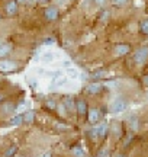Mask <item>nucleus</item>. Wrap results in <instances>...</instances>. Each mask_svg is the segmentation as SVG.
<instances>
[{
	"instance_id": "423d86ee",
	"label": "nucleus",
	"mask_w": 148,
	"mask_h": 157,
	"mask_svg": "<svg viewBox=\"0 0 148 157\" xmlns=\"http://www.w3.org/2000/svg\"><path fill=\"white\" fill-rule=\"evenodd\" d=\"M100 89H102V84H99V83H90L86 86V92L89 95H96V93L100 92Z\"/></svg>"
},
{
	"instance_id": "f3484780",
	"label": "nucleus",
	"mask_w": 148,
	"mask_h": 157,
	"mask_svg": "<svg viewBox=\"0 0 148 157\" xmlns=\"http://www.w3.org/2000/svg\"><path fill=\"white\" fill-rule=\"evenodd\" d=\"M139 29H141V32H142V34L148 35V19L141 21V23H139Z\"/></svg>"
},
{
	"instance_id": "4be33fe9",
	"label": "nucleus",
	"mask_w": 148,
	"mask_h": 157,
	"mask_svg": "<svg viewBox=\"0 0 148 157\" xmlns=\"http://www.w3.org/2000/svg\"><path fill=\"white\" fill-rule=\"evenodd\" d=\"M57 108H58V111H60V113H61V115H67V108H65V105H64V103H60Z\"/></svg>"
},
{
	"instance_id": "b1692460",
	"label": "nucleus",
	"mask_w": 148,
	"mask_h": 157,
	"mask_svg": "<svg viewBox=\"0 0 148 157\" xmlns=\"http://www.w3.org/2000/svg\"><path fill=\"white\" fill-rule=\"evenodd\" d=\"M108 154H109V150H108V148H102L100 151L97 153V157H106Z\"/></svg>"
},
{
	"instance_id": "f257e3e1",
	"label": "nucleus",
	"mask_w": 148,
	"mask_h": 157,
	"mask_svg": "<svg viewBox=\"0 0 148 157\" xmlns=\"http://www.w3.org/2000/svg\"><path fill=\"white\" fill-rule=\"evenodd\" d=\"M148 58V47H141L138 48L135 52H134V63L138 64V66H144V63L147 61Z\"/></svg>"
},
{
	"instance_id": "ddd939ff",
	"label": "nucleus",
	"mask_w": 148,
	"mask_h": 157,
	"mask_svg": "<svg viewBox=\"0 0 148 157\" xmlns=\"http://www.w3.org/2000/svg\"><path fill=\"white\" fill-rule=\"evenodd\" d=\"M22 122H23V115H22V113H16V115H15V117L9 121V124H10V125H20Z\"/></svg>"
},
{
	"instance_id": "2eb2a0df",
	"label": "nucleus",
	"mask_w": 148,
	"mask_h": 157,
	"mask_svg": "<svg viewBox=\"0 0 148 157\" xmlns=\"http://www.w3.org/2000/svg\"><path fill=\"white\" fill-rule=\"evenodd\" d=\"M71 153H73L74 157H86V153L81 147H73V148H71Z\"/></svg>"
},
{
	"instance_id": "1a4fd4ad",
	"label": "nucleus",
	"mask_w": 148,
	"mask_h": 157,
	"mask_svg": "<svg viewBox=\"0 0 148 157\" xmlns=\"http://www.w3.org/2000/svg\"><path fill=\"white\" fill-rule=\"evenodd\" d=\"M128 121H129V125H131L132 131H138L139 129V119H138L137 115H131V117L128 118Z\"/></svg>"
},
{
	"instance_id": "a878e982",
	"label": "nucleus",
	"mask_w": 148,
	"mask_h": 157,
	"mask_svg": "<svg viewBox=\"0 0 148 157\" xmlns=\"http://www.w3.org/2000/svg\"><path fill=\"white\" fill-rule=\"evenodd\" d=\"M108 16H109V12L108 10H103L102 15H100V21H103V22H105V21L108 19Z\"/></svg>"
},
{
	"instance_id": "72a5a7b5",
	"label": "nucleus",
	"mask_w": 148,
	"mask_h": 157,
	"mask_svg": "<svg viewBox=\"0 0 148 157\" xmlns=\"http://www.w3.org/2000/svg\"><path fill=\"white\" fill-rule=\"evenodd\" d=\"M42 157H51V153H46V154H44Z\"/></svg>"
},
{
	"instance_id": "5701e85b",
	"label": "nucleus",
	"mask_w": 148,
	"mask_h": 157,
	"mask_svg": "<svg viewBox=\"0 0 148 157\" xmlns=\"http://www.w3.org/2000/svg\"><path fill=\"white\" fill-rule=\"evenodd\" d=\"M25 106H26V101H22L16 108H15V111H16V112H20V111H22Z\"/></svg>"
},
{
	"instance_id": "c756f323",
	"label": "nucleus",
	"mask_w": 148,
	"mask_h": 157,
	"mask_svg": "<svg viewBox=\"0 0 148 157\" xmlns=\"http://www.w3.org/2000/svg\"><path fill=\"white\" fill-rule=\"evenodd\" d=\"M113 131H115V135L119 137V127H118V124H113Z\"/></svg>"
},
{
	"instance_id": "f03ea898",
	"label": "nucleus",
	"mask_w": 148,
	"mask_h": 157,
	"mask_svg": "<svg viewBox=\"0 0 148 157\" xmlns=\"http://www.w3.org/2000/svg\"><path fill=\"white\" fill-rule=\"evenodd\" d=\"M128 108V102L125 99H116V101L110 105V112L112 113H122L126 111Z\"/></svg>"
},
{
	"instance_id": "c85d7f7f",
	"label": "nucleus",
	"mask_w": 148,
	"mask_h": 157,
	"mask_svg": "<svg viewBox=\"0 0 148 157\" xmlns=\"http://www.w3.org/2000/svg\"><path fill=\"white\" fill-rule=\"evenodd\" d=\"M54 42H55V39L54 38H46L45 41H44V45H52Z\"/></svg>"
},
{
	"instance_id": "20e7f679",
	"label": "nucleus",
	"mask_w": 148,
	"mask_h": 157,
	"mask_svg": "<svg viewBox=\"0 0 148 157\" xmlns=\"http://www.w3.org/2000/svg\"><path fill=\"white\" fill-rule=\"evenodd\" d=\"M58 17V9L57 7H54V6H51V7H48L45 10V19L46 21H55Z\"/></svg>"
},
{
	"instance_id": "bb28decb",
	"label": "nucleus",
	"mask_w": 148,
	"mask_h": 157,
	"mask_svg": "<svg viewBox=\"0 0 148 157\" xmlns=\"http://www.w3.org/2000/svg\"><path fill=\"white\" fill-rule=\"evenodd\" d=\"M3 109H5V112H12L15 108H13V105H10V103H6V106L3 108Z\"/></svg>"
},
{
	"instance_id": "f8f14e48",
	"label": "nucleus",
	"mask_w": 148,
	"mask_h": 157,
	"mask_svg": "<svg viewBox=\"0 0 148 157\" xmlns=\"http://www.w3.org/2000/svg\"><path fill=\"white\" fill-rule=\"evenodd\" d=\"M12 51V45L10 44H0V57H5L7 56L9 52Z\"/></svg>"
},
{
	"instance_id": "cd10ccee",
	"label": "nucleus",
	"mask_w": 148,
	"mask_h": 157,
	"mask_svg": "<svg viewBox=\"0 0 148 157\" xmlns=\"http://www.w3.org/2000/svg\"><path fill=\"white\" fill-rule=\"evenodd\" d=\"M112 2H113L116 6H124L126 2H128V0H112Z\"/></svg>"
},
{
	"instance_id": "f704fd0d",
	"label": "nucleus",
	"mask_w": 148,
	"mask_h": 157,
	"mask_svg": "<svg viewBox=\"0 0 148 157\" xmlns=\"http://www.w3.org/2000/svg\"><path fill=\"white\" fill-rule=\"evenodd\" d=\"M3 99H5V98H3V95H0V102L3 101Z\"/></svg>"
},
{
	"instance_id": "2f4dec72",
	"label": "nucleus",
	"mask_w": 148,
	"mask_h": 157,
	"mask_svg": "<svg viewBox=\"0 0 148 157\" xmlns=\"http://www.w3.org/2000/svg\"><path fill=\"white\" fill-rule=\"evenodd\" d=\"M70 64H71V63H70V61H64V66H65V67H67V68L70 67Z\"/></svg>"
},
{
	"instance_id": "e433bc0d",
	"label": "nucleus",
	"mask_w": 148,
	"mask_h": 157,
	"mask_svg": "<svg viewBox=\"0 0 148 157\" xmlns=\"http://www.w3.org/2000/svg\"><path fill=\"white\" fill-rule=\"evenodd\" d=\"M118 157H125V156H118Z\"/></svg>"
},
{
	"instance_id": "dca6fc26",
	"label": "nucleus",
	"mask_w": 148,
	"mask_h": 157,
	"mask_svg": "<svg viewBox=\"0 0 148 157\" xmlns=\"http://www.w3.org/2000/svg\"><path fill=\"white\" fill-rule=\"evenodd\" d=\"M34 117H35V112L34 111H26V112H25V115H23V121H25V122H32V121H34Z\"/></svg>"
},
{
	"instance_id": "c9c22d12",
	"label": "nucleus",
	"mask_w": 148,
	"mask_h": 157,
	"mask_svg": "<svg viewBox=\"0 0 148 157\" xmlns=\"http://www.w3.org/2000/svg\"><path fill=\"white\" fill-rule=\"evenodd\" d=\"M19 2H26V0H19ZM28 2H29V0H28Z\"/></svg>"
},
{
	"instance_id": "393cba45",
	"label": "nucleus",
	"mask_w": 148,
	"mask_h": 157,
	"mask_svg": "<svg viewBox=\"0 0 148 157\" xmlns=\"http://www.w3.org/2000/svg\"><path fill=\"white\" fill-rule=\"evenodd\" d=\"M105 76H108V71H103V70H100V71H97V73H94V77H97V78L105 77Z\"/></svg>"
},
{
	"instance_id": "7ed1b4c3",
	"label": "nucleus",
	"mask_w": 148,
	"mask_h": 157,
	"mask_svg": "<svg viewBox=\"0 0 148 157\" xmlns=\"http://www.w3.org/2000/svg\"><path fill=\"white\" fill-rule=\"evenodd\" d=\"M17 67V64L15 61H9V60H3L0 61V71H13Z\"/></svg>"
},
{
	"instance_id": "6ab92c4d",
	"label": "nucleus",
	"mask_w": 148,
	"mask_h": 157,
	"mask_svg": "<svg viewBox=\"0 0 148 157\" xmlns=\"http://www.w3.org/2000/svg\"><path fill=\"white\" fill-rule=\"evenodd\" d=\"M16 150H17L16 146H10L9 148H7V151L5 153V157H13V154L16 153Z\"/></svg>"
},
{
	"instance_id": "39448f33",
	"label": "nucleus",
	"mask_w": 148,
	"mask_h": 157,
	"mask_svg": "<svg viewBox=\"0 0 148 157\" xmlns=\"http://www.w3.org/2000/svg\"><path fill=\"white\" fill-rule=\"evenodd\" d=\"M94 129H96L97 137H105V135L108 134V131H109V125L106 122H102V124H99V125H96Z\"/></svg>"
},
{
	"instance_id": "a211bd4d",
	"label": "nucleus",
	"mask_w": 148,
	"mask_h": 157,
	"mask_svg": "<svg viewBox=\"0 0 148 157\" xmlns=\"http://www.w3.org/2000/svg\"><path fill=\"white\" fill-rule=\"evenodd\" d=\"M67 73H68L70 77H73V78H77L80 76L79 70H77V68H73V67H68V68H67Z\"/></svg>"
},
{
	"instance_id": "412c9836",
	"label": "nucleus",
	"mask_w": 148,
	"mask_h": 157,
	"mask_svg": "<svg viewBox=\"0 0 148 157\" xmlns=\"http://www.w3.org/2000/svg\"><path fill=\"white\" fill-rule=\"evenodd\" d=\"M46 106L50 108V109H55V108H57V103H55L54 99H48V101H46Z\"/></svg>"
},
{
	"instance_id": "0eeeda50",
	"label": "nucleus",
	"mask_w": 148,
	"mask_h": 157,
	"mask_svg": "<svg viewBox=\"0 0 148 157\" xmlns=\"http://www.w3.org/2000/svg\"><path fill=\"white\" fill-rule=\"evenodd\" d=\"M99 118H100V111L96 109V108H91L89 109V121L91 124H96L99 121Z\"/></svg>"
},
{
	"instance_id": "9d476101",
	"label": "nucleus",
	"mask_w": 148,
	"mask_h": 157,
	"mask_svg": "<svg viewBox=\"0 0 148 157\" xmlns=\"http://www.w3.org/2000/svg\"><path fill=\"white\" fill-rule=\"evenodd\" d=\"M16 10H17L16 0H10V2H7V5H6V12H7L9 15H15Z\"/></svg>"
},
{
	"instance_id": "7c9ffc66",
	"label": "nucleus",
	"mask_w": 148,
	"mask_h": 157,
	"mask_svg": "<svg viewBox=\"0 0 148 157\" xmlns=\"http://www.w3.org/2000/svg\"><path fill=\"white\" fill-rule=\"evenodd\" d=\"M144 84H145V86H148V76H145V77H144Z\"/></svg>"
},
{
	"instance_id": "9b49d317",
	"label": "nucleus",
	"mask_w": 148,
	"mask_h": 157,
	"mask_svg": "<svg viewBox=\"0 0 148 157\" xmlns=\"http://www.w3.org/2000/svg\"><path fill=\"white\" fill-rule=\"evenodd\" d=\"M86 111H87V106H86V102L83 99H79L77 101V112L80 115H86Z\"/></svg>"
},
{
	"instance_id": "473e14b6",
	"label": "nucleus",
	"mask_w": 148,
	"mask_h": 157,
	"mask_svg": "<svg viewBox=\"0 0 148 157\" xmlns=\"http://www.w3.org/2000/svg\"><path fill=\"white\" fill-rule=\"evenodd\" d=\"M105 2H106V0H96V3H99V5H103Z\"/></svg>"
},
{
	"instance_id": "4468645a",
	"label": "nucleus",
	"mask_w": 148,
	"mask_h": 157,
	"mask_svg": "<svg viewBox=\"0 0 148 157\" xmlns=\"http://www.w3.org/2000/svg\"><path fill=\"white\" fill-rule=\"evenodd\" d=\"M63 103L65 105L67 111H74V101H73V98H71V96H67V98L64 99Z\"/></svg>"
},
{
	"instance_id": "aec40b11",
	"label": "nucleus",
	"mask_w": 148,
	"mask_h": 157,
	"mask_svg": "<svg viewBox=\"0 0 148 157\" xmlns=\"http://www.w3.org/2000/svg\"><path fill=\"white\" fill-rule=\"evenodd\" d=\"M54 60V56H52L51 52H45L44 56H42V61H45V63H50Z\"/></svg>"
},
{
	"instance_id": "6e6552de",
	"label": "nucleus",
	"mask_w": 148,
	"mask_h": 157,
	"mask_svg": "<svg viewBox=\"0 0 148 157\" xmlns=\"http://www.w3.org/2000/svg\"><path fill=\"white\" fill-rule=\"evenodd\" d=\"M129 51H131V48H129V45H126V44H119V45H116V48H115V52L118 56H126Z\"/></svg>"
}]
</instances>
